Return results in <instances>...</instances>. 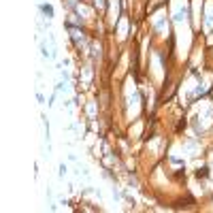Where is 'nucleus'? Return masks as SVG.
Returning <instances> with one entry per match:
<instances>
[{
  "mask_svg": "<svg viewBox=\"0 0 213 213\" xmlns=\"http://www.w3.org/2000/svg\"><path fill=\"white\" fill-rule=\"evenodd\" d=\"M43 11H45V13H47V15H49V17L53 15V11H51V6H43Z\"/></svg>",
  "mask_w": 213,
  "mask_h": 213,
  "instance_id": "1",
  "label": "nucleus"
}]
</instances>
